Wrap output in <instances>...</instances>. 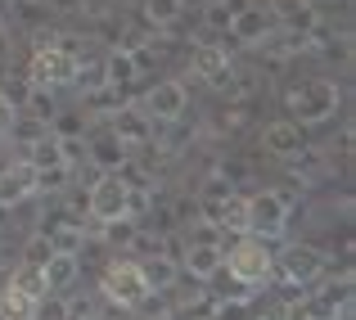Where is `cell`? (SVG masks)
I'll use <instances>...</instances> for the list:
<instances>
[{"instance_id": "cb8c5ba5", "label": "cell", "mask_w": 356, "mask_h": 320, "mask_svg": "<svg viewBox=\"0 0 356 320\" xmlns=\"http://www.w3.org/2000/svg\"><path fill=\"white\" fill-rule=\"evenodd\" d=\"M9 285H14V289H23V294H27V298H36V303H41V298L50 294V289H45L41 266H32V262H18V271L9 275Z\"/></svg>"}, {"instance_id": "ac0fdd59", "label": "cell", "mask_w": 356, "mask_h": 320, "mask_svg": "<svg viewBox=\"0 0 356 320\" xmlns=\"http://www.w3.org/2000/svg\"><path fill=\"white\" fill-rule=\"evenodd\" d=\"M41 275H45V289H50V294H68L81 275V257L77 253H50V257L41 262Z\"/></svg>"}, {"instance_id": "30bf717a", "label": "cell", "mask_w": 356, "mask_h": 320, "mask_svg": "<svg viewBox=\"0 0 356 320\" xmlns=\"http://www.w3.org/2000/svg\"><path fill=\"white\" fill-rule=\"evenodd\" d=\"M280 27H275V14L270 9H261V5H243L235 18H230V36H235L239 45H266L270 36H275Z\"/></svg>"}, {"instance_id": "44dd1931", "label": "cell", "mask_w": 356, "mask_h": 320, "mask_svg": "<svg viewBox=\"0 0 356 320\" xmlns=\"http://www.w3.org/2000/svg\"><path fill=\"white\" fill-rule=\"evenodd\" d=\"M36 298H27L23 289H14V285H5L0 289V320H36Z\"/></svg>"}, {"instance_id": "83f0119b", "label": "cell", "mask_w": 356, "mask_h": 320, "mask_svg": "<svg viewBox=\"0 0 356 320\" xmlns=\"http://www.w3.org/2000/svg\"><path fill=\"white\" fill-rule=\"evenodd\" d=\"M289 163H293V176L302 185H312V181H321V176H325V154H316V149H298Z\"/></svg>"}, {"instance_id": "6da1fadb", "label": "cell", "mask_w": 356, "mask_h": 320, "mask_svg": "<svg viewBox=\"0 0 356 320\" xmlns=\"http://www.w3.org/2000/svg\"><path fill=\"white\" fill-rule=\"evenodd\" d=\"M221 271H226V280L235 289L257 294V289H266L270 280H275V253H270L266 239H257V234H239V239L221 253Z\"/></svg>"}, {"instance_id": "7c38bea8", "label": "cell", "mask_w": 356, "mask_h": 320, "mask_svg": "<svg viewBox=\"0 0 356 320\" xmlns=\"http://www.w3.org/2000/svg\"><path fill=\"white\" fill-rule=\"evenodd\" d=\"M140 262V271H145V285H149V294H172L176 285H181V257H172L167 248H158V253H145V257H136Z\"/></svg>"}, {"instance_id": "277c9868", "label": "cell", "mask_w": 356, "mask_h": 320, "mask_svg": "<svg viewBox=\"0 0 356 320\" xmlns=\"http://www.w3.org/2000/svg\"><path fill=\"white\" fill-rule=\"evenodd\" d=\"M298 208V194L293 190H261L248 199V234H257V239H280L289 225V212Z\"/></svg>"}, {"instance_id": "e0dca14e", "label": "cell", "mask_w": 356, "mask_h": 320, "mask_svg": "<svg viewBox=\"0 0 356 320\" xmlns=\"http://www.w3.org/2000/svg\"><path fill=\"white\" fill-rule=\"evenodd\" d=\"M266 9L275 14V27H284V32H312V27H321V9L312 0H270Z\"/></svg>"}, {"instance_id": "ba28073f", "label": "cell", "mask_w": 356, "mask_h": 320, "mask_svg": "<svg viewBox=\"0 0 356 320\" xmlns=\"http://www.w3.org/2000/svg\"><path fill=\"white\" fill-rule=\"evenodd\" d=\"M203 221L212 234H248V194H226L217 203H203Z\"/></svg>"}, {"instance_id": "1f68e13d", "label": "cell", "mask_w": 356, "mask_h": 320, "mask_svg": "<svg viewBox=\"0 0 356 320\" xmlns=\"http://www.w3.org/2000/svg\"><path fill=\"white\" fill-rule=\"evenodd\" d=\"M50 239H45V234H32V243H27V253H23V262H32V266H41L45 257H50Z\"/></svg>"}, {"instance_id": "484cf974", "label": "cell", "mask_w": 356, "mask_h": 320, "mask_svg": "<svg viewBox=\"0 0 356 320\" xmlns=\"http://www.w3.org/2000/svg\"><path fill=\"white\" fill-rule=\"evenodd\" d=\"M32 172H36V194H59V190H68V185H72V167H63V163L32 167Z\"/></svg>"}, {"instance_id": "9c48e42d", "label": "cell", "mask_w": 356, "mask_h": 320, "mask_svg": "<svg viewBox=\"0 0 356 320\" xmlns=\"http://www.w3.org/2000/svg\"><path fill=\"white\" fill-rule=\"evenodd\" d=\"M185 104H190V95H185V81H176V77L154 81V86H149V95L140 99V109H145L154 122H176L185 113Z\"/></svg>"}, {"instance_id": "836d02e7", "label": "cell", "mask_w": 356, "mask_h": 320, "mask_svg": "<svg viewBox=\"0 0 356 320\" xmlns=\"http://www.w3.org/2000/svg\"><path fill=\"white\" fill-rule=\"evenodd\" d=\"M312 5H316V9H325V5H334V0H312Z\"/></svg>"}, {"instance_id": "3957f363", "label": "cell", "mask_w": 356, "mask_h": 320, "mask_svg": "<svg viewBox=\"0 0 356 320\" xmlns=\"http://www.w3.org/2000/svg\"><path fill=\"white\" fill-rule=\"evenodd\" d=\"M99 294L108 298V303L118 307V312H140V307L149 303V285H145V271H140L136 257H118L104 266V275H99Z\"/></svg>"}, {"instance_id": "4fadbf2b", "label": "cell", "mask_w": 356, "mask_h": 320, "mask_svg": "<svg viewBox=\"0 0 356 320\" xmlns=\"http://www.w3.org/2000/svg\"><path fill=\"white\" fill-rule=\"evenodd\" d=\"M194 72H199L212 90H226V81L235 77V54H230L226 45H199V50H194Z\"/></svg>"}, {"instance_id": "603a6c76", "label": "cell", "mask_w": 356, "mask_h": 320, "mask_svg": "<svg viewBox=\"0 0 356 320\" xmlns=\"http://www.w3.org/2000/svg\"><path fill=\"white\" fill-rule=\"evenodd\" d=\"M145 23L154 27H172V23H181V14H185V0H145Z\"/></svg>"}, {"instance_id": "d4e9b609", "label": "cell", "mask_w": 356, "mask_h": 320, "mask_svg": "<svg viewBox=\"0 0 356 320\" xmlns=\"http://www.w3.org/2000/svg\"><path fill=\"white\" fill-rule=\"evenodd\" d=\"M81 99H86V113H99V118H113L122 104H131L118 86H99V90H90V95H81Z\"/></svg>"}, {"instance_id": "2e32d148", "label": "cell", "mask_w": 356, "mask_h": 320, "mask_svg": "<svg viewBox=\"0 0 356 320\" xmlns=\"http://www.w3.org/2000/svg\"><path fill=\"white\" fill-rule=\"evenodd\" d=\"M261 145H266V154H275V158H293L298 149H307V127H298L293 118H280V122H270V127L261 131Z\"/></svg>"}, {"instance_id": "4dcf8cb0", "label": "cell", "mask_w": 356, "mask_h": 320, "mask_svg": "<svg viewBox=\"0 0 356 320\" xmlns=\"http://www.w3.org/2000/svg\"><path fill=\"white\" fill-rule=\"evenodd\" d=\"M27 90H32V81H27V72H23V77H9V81H5V90H0V95H5V99H9V104H14V109H23Z\"/></svg>"}, {"instance_id": "8992f818", "label": "cell", "mask_w": 356, "mask_h": 320, "mask_svg": "<svg viewBox=\"0 0 356 320\" xmlns=\"http://www.w3.org/2000/svg\"><path fill=\"white\" fill-rule=\"evenodd\" d=\"M72 72H77V59H72L68 50H59V45H32V59H27V81L32 86H72Z\"/></svg>"}, {"instance_id": "5bb4252c", "label": "cell", "mask_w": 356, "mask_h": 320, "mask_svg": "<svg viewBox=\"0 0 356 320\" xmlns=\"http://www.w3.org/2000/svg\"><path fill=\"white\" fill-rule=\"evenodd\" d=\"M108 131H113L122 145H149V140H154V118L140 104H122L113 118H108Z\"/></svg>"}, {"instance_id": "f546056e", "label": "cell", "mask_w": 356, "mask_h": 320, "mask_svg": "<svg viewBox=\"0 0 356 320\" xmlns=\"http://www.w3.org/2000/svg\"><path fill=\"white\" fill-rule=\"evenodd\" d=\"M104 239H108V243H122V248H127V243L136 239V221H131V216H118V221H104Z\"/></svg>"}, {"instance_id": "ffe728a7", "label": "cell", "mask_w": 356, "mask_h": 320, "mask_svg": "<svg viewBox=\"0 0 356 320\" xmlns=\"http://www.w3.org/2000/svg\"><path fill=\"white\" fill-rule=\"evenodd\" d=\"M136 77H140L136 59H131V54L122 50V45H113V50L104 54V81H108V86H118V90H127Z\"/></svg>"}, {"instance_id": "8fae6325", "label": "cell", "mask_w": 356, "mask_h": 320, "mask_svg": "<svg viewBox=\"0 0 356 320\" xmlns=\"http://www.w3.org/2000/svg\"><path fill=\"white\" fill-rule=\"evenodd\" d=\"M221 243L217 239H194V243H185V253H181V271L190 280H199V285H212V280L221 275Z\"/></svg>"}, {"instance_id": "d6a6232c", "label": "cell", "mask_w": 356, "mask_h": 320, "mask_svg": "<svg viewBox=\"0 0 356 320\" xmlns=\"http://www.w3.org/2000/svg\"><path fill=\"white\" fill-rule=\"evenodd\" d=\"M14 118H18V109H14V104H9V99H5V95H0V136H5V131H9V127H14Z\"/></svg>"}, {"instance_id": "5b68a950", "label": "cell", "mask_w": 356, "mask_h": 320, "mask_svg": "<svg viewBox=\"0 0 356 320\" xmlns=\"http://www.w3.org/2000/svg\"><path fill=\"white\" fill-rule=\"evenodd\" d=\"M325 266H330V257H325L321 248H312V243H284V248L275 253V280H284L289 289L321 285Z\"/></svg>"}, {"instance_id": "7402d4cb", "label": "cell", "mask_w": 356, "mask_h": 320, "mask_svg": "<svg viewBox=\"0 0 356 320\" xmlns=\"http://www.w3.org/2000/svg\"><path fill=\"white\" fill-rule=\"evenodd\" d=\"M18 113H27V118H36V122H45V127H50L54 113H59V99H54V90H50V86H32Z\"/></svg>"}, {"instance_id": "9a60e30c", "label": "cell", "mask_w": 356, "mask_h": 320, "mask_svg": "<svg viewBox=\"0 0 356 320\" xmlns=\"http://www.w3.org/2000/svg\"><path fill=\"white\" fill-rule=\"evenodd\" d=\"M36 194V172L32 163H9L5 172H0V208H18V203H27Z\"/></svg>"}, {"instance_id": "52a82bcc", "label": "cell", "mask_w": 356, "mask_h": 320, "mask_svg": "<svg viewBox=\"0 0 356 320\" xmlns=\"http://www.w3.org/2000/svg\"><path fill=\"white\" fill-rule=\"evenodd\" d=\"M127 194H131V185L122 181V172H99L95 181L86 185V212L95 216L99 225L118 221V216H127Z\"/></svg>"}, {"instance_id": "4316f807", "label": "cell", "mask_w": 356, "mask_h": 320, "mask_svg": "<svg viewBox=\"0 0 356 320\" xmlns=\"http://www.w3.org/2000/svg\"><path fill=\"white\" fill-rule=\"evenodd\" d=\"M72 86H77L81 95H90V90L108 86V81H104V59H77V72H72Z\"/></svg>"}, {"instance_id": "d6986e66", "label": "cell", "mask_w": 356, "mask_h": 320, "mask_svg": "<svg viewBox=\"0 0 356 320\" xmlns=\"http://www.w3.org/2000/svg\"><path fill=\"white\" fill-rule=\"evenodd\" d=\"M86 163L99 167V172H122V167H127V145H122L113 131H104V136H90Z\"/></svg>"}, {"instance_id": "f1b7e54d", "label": "cell", "mask_w": 356, "mask_h": 320, "mask_svg": "<svg viewBox=\"0 0 356 320\" xmlns=\"http://www.w3.org/2000/svg\"><path fill=\"white\" fill-rule=\"evenodd\" d=\"M226 194H235V176H226V167H217V172L203 181L199 203H217V199H226Z\"/></svg>"}, {"instance_id": "7a4b0ae2", "label": "cell", "mask_w": 356, "mask_h": 320, "mask_svg": "<svg viewBox=\"0 0 356 320\" xmlns=\"http://www.w3.org/2000/svg\"><path fill=\"white\" fill-rule=\"evenodd\" d=\"M284 99H289V118H293L298 127H321V122H330L334 113H339L343 90H339V81L316 77V81H302V86H293Z\"/></svg>"}]
</instances>
